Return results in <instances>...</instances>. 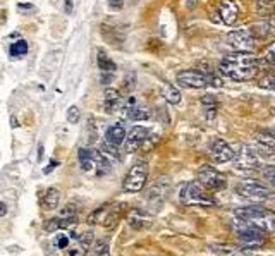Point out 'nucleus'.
<instances>
[{
	"mask_svg": "<svg viewBox=\"0 0 275 256\" xmlns=\"http://www.w3.org/2000/svg\"><path fill=\"white\" fill-rule=\"evenodd\" d=\"M260 71V59L253 52H231L219 64V73L232 81H251Z\"/></svg>",
	"mask_w": 275,
	"mask_h": 256,
	"instance_id": "obj_1",
	"label": "nucleus"
},
{
	"mask_svg": "<svg viewBox=\"0 0 275 256\" xmlns=\"http://www.w3.org/2000/svg\"><path fill=\"white\" fill-rule=\"evenodd\" d=\"M234 215L238 217L239 222L255 225L265 232H275V212L268 210L265 206H241L236 208Z\"/></svg>",
	"mask_w": 275,
	"mask_h": 256,
	"instance_id": "obj_2",
	"label": "nucleus"
},
{
	"mask_svg": "<svg viewBox=\"0 0 275 256\" xmlns=\"http://www.w3.org/2000/svg\"><path fill=\"white\" fill-rule=\"evenodd\" d=\"M179 200L186 206H201V208H213L217 206V200L200 182H188L184 184L179 191Z\"/></svg>",
	"mask_w": 275,
	"mask_h": 256,
	"instance_id": "obj_3",
	"label": "nucleus"
},
{
	"mask_svg": "<svg viewBox=\"0 0 275 256\" xmlns=\"http://www.w3.org/2000/svg\"><path fill=\"white\" fill-rule=\"evenodd\" d=\"M236 238H238V243L241 244V248L260 249L267 243V232L258 229V227L255 225L241 222V227L238 229V232H236Z\"/></svg>",
	"mask_w": 275,
	"mask_h": 256,
	"instance_id": "obj_4",
	"label": "nucleus"
},
{
	"mask_svg": "<svg viewBox=\"0 0 275 256\" xmlns=\"http://www.w3.org/2000/svg\"><path fill=\"white\" fill-rule=\"evenodd\" d=\"M236 193L249 201H265L270 198V188L257 179H244L236 186Z\"/></svg>",
	"mask_w": 275,
	"mask_h": 256,
	"instance_id": "obj_5",
	"label": "nucleus"
},
{
	"mask_svg": "<svg viewBox=\"0 0 275 256\" xmlns=\"http://www.w3.org/2000/svg\"><path fill=\"white\" fill-rule=\"evenodd\" d=\"M146 179H148V164L136 162L126 174L122 189H124V193H140L145 188Z\"/></svg>",
	"mask_w": 275,
	"mask_h": 256,
	"instance_id": "obj_6",
	"label": "nucleus"
},
{
	"mask_svg": "<svg viewBox=\"0 0 275 256\" xmlns=\"http://www.w3.org/2000/svg\"><path fill=\"white\" fill-rule=\"evenodd\" d=\"M225 41L232 52H253L255 46H257V36L248 28L231 31L225 36Z\"/></svg>",
	"mask_w": 275,
	"mask_h": 256,
	"instance_id": "obj_7",
	"label": "nucleus"
},
{
	"mask_svg": "<svg viewBox=\"0 0 275 256\" xmlns=\"http://www.w3.org/2000/svg\"><path fill=\"white\" fill-rule=\"evenodd\" d=\"M234 167L243 172H249V170H257L260 167V153L257 148L251 145H243L238 153H234Z\"/></svg>",
	"mask_w": 275,
	"mask_h": 256,
	"instance_id": "obj_8",
	"label": "nucleus"
},
{
	"mask_svg": "<svg viewBox=\"0 0 275 256\" xmlns=\"http://www.w3.org/2000/svg\"><path fill=\"white\" fill-rule=\"evenodd\" d=\"M198 182L201 184L207 191H220V189L225 188V175L219 172L215 167L212 165H205L198 170Z\"/></svg>",
	"mask_w": 275,
	"mask_h": 256,
	"instance_id": "obj_9",
	"label": "nucleus"
},
{
	"mask_svg": "<svg viewBox=\"0 0 275 256\" xmlns=\"http://www.w3.org/2000/svg\"><path fill=\"white\" fill-rule=\"evenodd\" d=\"M208 153L215 162L219 164H225V162H231L234 158V153L236 151L231 148V145L224 141L222 137H213V139L208 143Z\"/></svg>",
	"mask_w": 275,
	"mask_h": 256,
	"instance_id": "obj_10",
	"label": "nucleus"
},
{
	"mask_svg": "<svg viewBox=\"0 0 275 256\" xmlns=\"http://www.w3.org/2000/svg\"><path fill=\"white\" fill-rule=\"evenodd\" d=\"M175 83L182 88H191V89H201L208 84L205 76L196 69H186V71L177 73V76H175Z\"/></svg>",
	"mask_w": 275,
	"mask_h": 256,
	"instance_id": "obj_11",
	"label": "nucleus"
},
{
	"mask_svg": "<svg viewBox=\"0 0 275 256\" xmlns=\"http://www.w3.org/2000/svg\"><path fill=\"white\" fill-rule=\"evenodd\" d=\"M255 141H257V151L260 155L272 156L275 155V132L268 129H262L255 134Z\"/></svg>",
	"mask_w": 275,
	"mask_h": 256,
	"instance_id": "obj_12",
	"label": "nucleus"
},
{
	"mask_svg": "<svg viewBox=\"0 0 275 256\" xmlns=\"http://www.w3.org/2000/svg\"><path fill=\"white\" fill-rule=\"evenodd\" d=\"M146 136H148V131L143 126H134L132 129L126 134V151L127 153H134L143 146Z\"/></svg>",
	"mask_w": 275,
	"mask_h": 256,
	"instance_id": "obj_13",
	"label": "nucleus"
},
{
	"mask_svg": "<svg viewBox=\"0 0 275 256\" xmlns=\"http://www.w3.org/2000/svg\"><path fill=\"white\" fill-rule=\"evenodd\" d=\"M217 12L220 16V21L227 26H232L239 17V7L234 0H220Z\"/></svg>",
	"mask_w": 275,
	"mask_h": 256,
	"instance_id": "obj_14",
	"label": "nucleus"
},
{
	"mask_svg": "<svg viewBox=\"0 0 275 256\" xmlns=\"http://www.w3.org/2000/svg\"><path fill=\"white\" fill-rule=\"evenodd\" d=\"M170 189V182L167 177H158L156 181L151 184V188L146 191V198L153 203H162L165 200Z\"/></svg>",
	"mask_w": 275,
	"mask_h": 256,
	"instance_id": "obj_15",
	"label": "nucleus"
},
{
	"mask_svg": "<svg viewBox=\"0 0 275 256\" xmlns=\"http://www.w3.org/2000/svg\"><path fill=\"white\" fill-rule=\"evenodd\" d=\"M91 232H84L81 236H74V244L69 249V256H86L91 246Z\"/></svg>",
	"mask_w": 275,
	"mask_h": 256,
	"instance_id": "obj_16",
	"label": "nucleus"
},
{
	"mask_svg": "<svg viewBox=\"0 0 275 256\" xmlns=\"http://www.w3.org/2000/svg\"><path fill=\"white\" fill-rule=\"evenodd\" d=\"M126 141V127L122 124H113L107 129L105 132V143L113 145V146H121Z\"/></svg>",
	"mask_w": 275,
	"mask_h": 256,
	"instance_id": "obj_17",
	"label": "nucleus"
},
{
	"mask_svg": "<svg viewBox=\"0 0 275 256\" xmlns=\"http://www.w3.org/2000/svg\"><path fill=\"white\" fill-rule=\"evenodd\" d=\"M198 71L205 76L207 78V83L210 84V86H215V88H220L222 84H224V79H222V74L219 73V71H215L213 69V65L212 64H208V62H201L200 65H198Z\"/></svg>",
	"mask_w": 275,
	"mask_h": 256,
	"instance_id": "obj_18",
	"label": "nucleus"
},
{
	"mask_svg": "<svg viewBox=\"0 0 275 256\" xmlns=\"http://www.w3.org/2000/svg\"><path fill=\"white\" fill-rule=\"evenodd\" d=\"M127 224H129L131 229L141 230V229H145V227L150 225V220H148V215H146V213L138 210V208H132V210L129 212V217H127Z\"/></svg>",
	"mask_w": 275,
	"mask_h": 256,
	"instance_id": "obj_19",
	"label": "nucleus"
},
{
	"mask_svg": "<svg viewBox=\"0 0 275 256\" xmlns=\"http://www.w3.org/2000/svg\"><path fill=\"white\" fill-rule=\"evenodd\" d=\"M105 108H107V112L108 113H112V112H116V110H121V107H122V97H121V93L117 91V89H113V88H107L105 89Z\"/></svg>",
	"mask_w": 275,
	"mask_h": 256,
	"instance_id": "obj_20",
	"label": "nucleus"
},
{
	"mask_svg": "<svg viewBox=\"0 0 275 256\" xmlns=\"http://www.w3.org/2000/svg\"><path fill=\"white\" fill-rule=\"evenodd\" d=\"M78 158H79V165L84 172H91L95 169V150H89V148H79L78 151Z\"/></svg>",
	"mask_w": 275,
	"mask_h": 256,
	"instance_id": "obj_21",
	"label": "nucleus"
},
{
	"mask_svg": "<svg viewBox=\"0 0 275 256\" xmlns=\"http://www.w3.org/2000/svg\"><path fill=\"white\" fill-rule=\"evenodd\" d=\"M201 107L205 110V117L208 121H213L217 117V108H219V103H217L215 97L212 95H205L201 97Z\"/></svg>",
	"mask_w": 275,
	"mask_h": 256,
	"instance_id": "obj_22",
	"label": "nucleus"
},
{
	"mask_svg": "<svg viewBox=\"0 0 275 256\" xmlns=\"http://www.w3.org/2000/svg\"><path fill=\"white\" fill-rule=\"evenodd\" d=\"M76 220L74 219H62V217H55V219H50L45 224V230L47 232H55L60 229H69L71 225H74Z\"/></svg>",
	"mask_w": 275,
	"mask_h": 256,
	"instance_id": "obj_23",
	"label": "nucleus"
},
{
	"mask_svg": "<svg viewBox=\"0 0 275 256\" xmlns=\"http://www.w3.org/2000/svg\"><path fill=\"white\" fill-rule=\"evenodd\" d=\"M60 203V191L57 188H50L49 191L45 193V198H43V208L45 210H55Z\"/></svg>",
	"mask_w": 275,
	"mask_h": 256,
	"instance_id": "obj_24",
	"label": "nucleus"
},
{
	"mask_svg": "<svg viewBox=\"0 0 275 256\" xmlns=\"http://www.w3.org/2000/svg\"><path fill=\"white\" fill-rule=\"evenodd\" d=\"M213 251L219 256H251L249 249L234 248V246H215Z\"/></svg>",
	"mask_w": 275,
	"mask_h": 256,
	"instance_id": "obj_25",
	"label": "nucleus"
},
{
	"mask_svg": "<svg viewBox=\"0 0 275 256\" xmlns=\"http://www.w3.org/2000/svg\"><path fill=\"white\" fill-rule=\"evenodd\" d=\"M255 11H257L258 16L268 19L275 14V0H258L257 6H255Z\"/></svg>",
	"mask_w": 275,
	"mask_h": 256,
	"instance_id": "obj_26",
	"label": "nucleus"
},
{
	"mask_svg": "<svg viewBox=\"0 0 275 256\" xmlns=\"http://www.w3.org/2000/svg\"><path fill=\"white\" fill-rule=\"evenodd\" d=\"M97 62H98V67H100L102 73H116V69H117L116 62H113V60L103 50H98Z\"/></svg>",
	"mask_w": 275,
	"mask_h": 256,
	"instance_id": "obj_27",
	"label": "nucleus"
},
{
	"mask_svg": "<svg viewBox=\"0 0 275 256\" xmlns=\"http://www.w3.org/2000/svg\"><path fill=\"white\" fill-rule=\"evenodd\" d=\"M162 95H164L165 100L169 103H172V105H177V103L181 102V91H179L177 88H174L172 84H165Z\"/></svg>",
	"mask_w": 275,
	"mask_h": 256,
	"instance_id": "obj_28",
	"label": "nucleus"
},
{
	"mask_svg": "<svg viewBox=\"0 0 275 256\" xmlns=\"http://www.w3.org/2000/svg\"><path fill=\"white\" fill-rule=\"evenodd\" d=\"M260 174H262V179H265V182L275 188V165H263L260 169Z\"/></svg>",
	"mask_w": 275,
	"mask_h": 256,
	"instance_id": "obj_29",
	"label": "nucleus"
},
{
	"mask_svg": "<svg viewBox=\"0 0 275 256\" xmlns=\"http://www.w3.org/2000/svg\"><path fill=\"white\" fill-rule=\"evenodd\" d=\"M11 55L16 59V57H25L26 54H28V43L25 40H19V41H16V43H12L11 45Z\"/></svg>",
	"mask_w": 275,
	"mask_h": 256,
	"instance_id": "obj_30",
	"label": "nucleus"
},
{
	"mask_svg": "<svg viewBox=\"0 0 275 256\" xmlns=\"http://www.w3.org/2000/svg\"><path fill=\"white\" fill-rule=\"evenodd\" d=\"M260 62H265L268 65H275V41H273V43H270L267 49L263 50L262 60H260Z\"/></svg>",
	"mask_w": 275,
	"mask_h": 256,
	"instance_id": "obj_31",
	"label": "nucleus"
},
{
	"mask_svg": "<svg viewBox=\"0 0 275 256\" xmlns=\"http://www.w3.org/2000/svg\"><path fill=\"white\" fill-rule=\"evenodd\" d=\"M258 86L263 89H270V91H275V74H267L265 78H262L258 81Z\"/></svg>",
	"mask_w": 275,
	"mask_h": 256,
	"instance_id": "obj_32",
	"label": "nucleus"
},
{
	"mask_svg": "<svg viewBox=\"0 0 275 256\" xmlns=\"http://www.w3.org/2000/svg\"><path fill=\"white\" fill-rule=\"evenodd\" d=\"M59 217H62V219H74V220H78V210H76V206L74 205H65L62 210L59 212Z\"/></svg>",
	"mask_w": 275,
	"mask_h": 256,
	"instance_id": "obj_33",
	"label": "nucleus"
},
{
	"mask_svg": "<svg viewBox=\"0 0 275 256\" xmlns=\"http://www.w3.org/2000/svg\"><path fill=\"white\" fill-rule=\"evenodd\" d=\"M79 117H81V112H79V108L73 105L67 108V113H65V119H67L69 124H78L79 122Z\"/></svg>",
	"mask_w": 275,
	"mask_h": 256,
	"instance_id": "obj_34",
	"label": "nucleus"
},
{
	"mask_svg": "<svg viewBox=\"0 0 275 256\" xmlns=\"http://www.w3.org/2000/svg\"><path fill=\"white\" fill-rule=\"evenodd\" d=\"M93 256H108V243L105 239L97 241L93 248Z\"/></svg>",
	"mask_w": 275,
	"mask_h": 256,
	"instance_id": "obj_35",
	"label": "nucleus"
},
{
	"mask_svg": "<svg viewBox=\"0 0 275 256\" xmlns=\"http://www.w3.org/2000/svg\"><path fill=\"white\" fill-rule=\"evenodd\" d=\"M54 244H55L59 249H65V248L69 246V238H65V236H59V238L54 241Z\"/></svg>",
	"mask_w": 275,
	"mask_h": 256,
	"instance_id": "obj_36",
	"label": "nucleus"
},
{
	"mask_svg": "<svg viewBox=\"0 0 275 256\" xmlns=\"http://www.w3.org/2000/svg\"><path fill=\"white\" fill-rule=\"evenodd\" d=\"M108 4H110V7H113V9H122L124 0H108Z\"/></svg>",
	"mask_w": 275,
	"mask_h": 256,
	"instance_id": "obj_37",
	"label": "nucleus"
},
{
	"mask_svg": "<svg viewBox=\"0 0 275 256\" xmlns=\"http://www.w3.org/2000/svg\"><path fill=\"white\" fill-rule=\"evenodd\" d=\"M57 165H59V162H57V160H54V158H52V160H50V165H49V167L45 169V174H50L52 170H54V169L57 167Z\"/></svg>",
	"mask_w": 275,
	"mask_h": 256,
	"instance_id": "obj_38",
	"label": "nucleus"
},
{
	"mask_svg": "<svg viewBox=\"0 0 275 256\" xmlns=\"http://www.w3.org/2000/svg\"><path fill=\"white\" fill-rule=\"evenodd\" d=\"M7 215V205L4 201H0V217H6Z\"/></svg>",
	"mask_w": 275,
	"mask_h": 256,
	"instance_id": "obj_39",
	"label": "nucleus"
},
{
	"mask_svg": "<svg viewBox=\"0 0 275 256\" xmlns=\"http://www.w3.org/2000/svg\"><path fill=\"white\" fill-rule=\"evenodd\" d=\"M65 11L67 12L73 11V0H65Z\"/></svg>",
	"mask_w": 275,
	"mask_h": 256,
	"instance_id": "obj_40",
	"label": "nucleus"
},
{
	"mask_svg": "<svg viewBox=\"0 0 275 256\" xmlns=\"http://www.w3.org/2000/svg\"><path fill=\"white\" fill-rule=\"evenodd\" d=\"M41 155H43V145L38 146V160H41Z\"/></svg>",
	"mask_w": 275,
	"mask_h": 256,
	"instance_id": "obj_41",
	"label": "nucleus"
}]
</instances>
